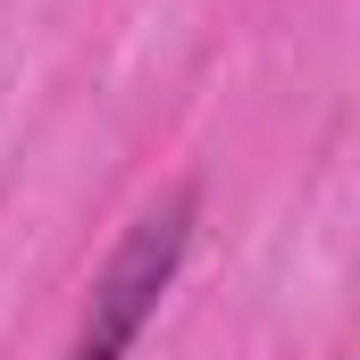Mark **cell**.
Returning <instances> with one entry per match:
<instances>
[{"label": "cell", "instance_id": "1", "mask_svg": "<svg viewBox=\"0 0 360 360\" xmlns=\"http://www.w3.org/2000/svg\"><path fill=\"white\" fill-rule=\"evenodd\" d=\"M193 210H201V193H193V184H168V193L126 226V243L109 252V269L92 285V310H84V327H76V344H68V360H126L134 352L143 319L160 310L184 243H193Z\"/></svg>", "mask_w": 360, "mask_h": 360}]
</instances>
